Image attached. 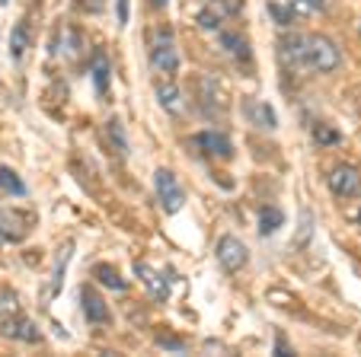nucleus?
<instances>
[{"label":"nucleus","instance_id":"nucleus-13","mask_svg":"<svg viewBox=\"0 0 361 357\" xmlns=\"http://www.w3.org/2000/svg\"><path fill=\"white\" fill-rule=\"evenodd\" d=\"M221 45H224V51L231 54V58H237V61H246V58H250V42H246L240 32H221Z\"/></svg>","mask_w":361,"mask_h":357},{"label":"nucleus","instance_id":"nucleus-24","mask_svg":"<svg viewBox=\"0 0 361 357\" xmlns=\"http://www.w3.org/2000/svg\"><path fill=\"white\" fill-rule=\"evenodd\" d=\"M314 137L317 144H339L342 134L336 128H329V125H314Z\"/></svg>","mask_w":361,"mask_h":357},{"label":"nucleus","instance_id":"nucleus-31","mask_svg":"<svg viewBox=\"0 0 361 357\" xmlns=\"http://www.w3.org/2000/svg\"><path fill=\"white\" fill-rule=\"evenodd\" d=\"M0 4H7V0H0Z\"/></svg>","mask_w":361,"mask_h":357},{"label":"nucleus","instance_id":"nucleus-7","mask_svg":"<svg viewBox=\"0 0 361 357\" xmlns=\"http://www.w3.org/2000/svg\"><path fill=\"white\" fill-rule=\"evenodd\" d=\"M195 147H202V154L212 156V160H231L233 156L231 137L221 134V131H202V134H195Z\"/></svg>","mask_w":361,"mask_h":357},{"label":"nucleus","instance_id":"nucleus-30","mask_svg":"<svg viewBox=\"0 0 361 357\" xmlns=\"http://www.w3.org/2000/svg\"><path fill=\"white\" fill-rule=\"evenodd\" d=\"M358 223H361V211H358Z\"/></svg>","mask_w":361,"mask_h":357},{"label":"nucleus","instance_id":"nucleus-27","mask_svg":"<svg viewBox=\"0 0 361 357\" xmlns=\"http://www.w3.org/2000/svg\"><path fill=\"white\" fill-rule=\"evenodd\" d=\"M160 344L170 351H183V342H173V338H160Z\"/></svg>","mask_w":361,"mask_h":357},{"label":"nucleus","instance_id":"nucleus-28","mask_svg":"<svg viewBox=\"0 0 361 357\" xmlns=\"http://www.w3.org/2000/svg\"><path fill=\"white\" fill-rule=\"evenodd\" d=\"M221 4H227V10H237V7H240L237 0H221Z\"/></svg>","mask_w":361,"mask_h":357},{"label":"nucleus","instance_id":"nucleus-9","mask_svg":"<svg viewBox=\"0 0 361 357\" xmlns=\"http://www.w3.org/2000/svg\"><path fill=\"white\" fill-rule=\"evenodd\" d=\"M0 335H7V338H13V342H29V344H35L42 338V332H39V325L32 322L29 316H13V319H7V322L0 325Z\"/></svg>","mask_w":361,"mask_h":357},{"label":"nucleus","instance_id":"nucleus-26","mask_svg":"<svg viewBox=\"0 0 361 357\" xmlns=\"http://www.w3.org/2000/svg\"><path fill=\"white\" fill-rule=\"evenodd\" d=\"M118 23H128V0H118Z\"/></svg>","mask_w":361,"mask_h":357},{"label":"nucleus","instance_id":"nucleus-4","mask_svg":"<svg viewBox=\"0 0 361 357\" xmlns=\"http://www.w3.org/2000/svg\"><path fill=\"white\" fill-rule=\"evenodd\" d=\"M218 262L224 271H240L246 262H250V252H246L243 239H237V236H221L218 239Z\"/></svg>","mask_w":361,"mask_h":357},{"label":"nucleus","instance_id":"nucleus-25","mask_svg":"<svg viewBox=\"0 0 361 357\" xmlns=\"http://www.w3.org/2000/svg\"><path fill=\"white\" fill-rule=\"evenodd\" d=\"M269 13H272L275 20L281 23V26H288V23L294 20V13H291V10L285 7V4H279V0H272V4H269Z\"/></svg>","mask_w":361,"mask_h":357},{"label":"nucleus","instance_id":"nucleus-2","mask_svg":"<svg viewBox=\"0 0 361 357\" xmlns=\"http://www.w3.org/2000/svg\"><path fill=\"white\" fill-rule=\"evenodd\" d=\"M150 68L166 77H173L179 70V51H176V42H173L170 29H160L154 45H150Z\"/></svg>","mask_w":361,"mask_h":357},{"label":"nucleus","instance_id":"nucleus-6","mask_svg":"<svg viewBox=\"0 0 361 357\" xmlns=\"http://www.w3.org/2000/svg\"><path fill=\"white\" fill-rule=\"evenodd\" d=\"M329 189L339 198H355L361 192V173L348 163H339V166L329 173Z\"/></svg>","mask_w":361,"mask_h":357},{"label":"nucleus","instance_id":"nucleus-17","mask_svg":"<svg viewBox=\"0 0 361 357\" xmlns=\"http://www.w3.org/2000/svg\"><path fill=\"white\" fill-rule=\"evenodd\" d=\"M23 306H20V296L13 294V290H0V325L7 322V319L20 316Z\"/></svg>","mask_w":361,"mask_h":357},{"label":"nucleus","instance_id":"nucleus-15","mask_svg":"<svg viewBox=\"0 0 361 357\" xmlns=\"http://www.w3.org/2000/svg\"><path fill=\"white\" fill-rule=\"evenodd\" d=\"M71 249H74V243H68L61 252H58V268L51 271V287H48V294H61V284H64V271H68V262H71Z\"/></svg>","mask_w":361,"mask_h":357},{"label":"nucleus","instance_id":"nucleus-18","mask_svg":"<svg viewBox=\"0 0 361 357\" xmlns=\"http://www.w3.org/2000/svg\"><path fill=\"white\" fill-rule=\"evenodd\" d=\"M26 48H29V29H26V23H16L13 32H10V54L20 61L23 54H26Z\"/></svg>","mask_w":361,"mask_h":357},{"label":"nucleus","instance_id":"nucleus-1","mask_svg":"<svg viewBox=\"0 0 361 357\" xmlns=\"http://www.w3.org/2000/svg\"><path fill=\"white\" fill-rule=\"evenodd\" d=\"M281 51L291 64L298 68H310L317 74H329L342 64V54H339V45L326 35L314 32V35H288L281 42Z\"/></svg>","mask_w":361,"mask_h":357},{"label":"nucleus","instance_id":"nucleus-22","mask_svg":"<svg viewBox=\"0 0 361 357\" xmlns=\"http://www.w3.org/2000/svg\"><path fill=\"white\" fill-rule=\"evenodd\" d=\"M96 277H99V284H106V287H112V290H125L128 284H125V277L118 275L112 265H99L96 268Z\"/></svg>","mask_w":361,"mask_h":357},{"label":"nucleus","instance_id":"nucleus-5","mask_svg":"<svg viewBox=\"0 0 361 357\" xmlns=\"http://www.w3.org/2000/svg\"><path fill=\"white\" fill-rule=\"evenodd\" d=\"M32 230V217L13 208H0V239L7 243H20L23 236Z\"/></svg>","mask_w":361,"mask_h":357},{"label":"nucleus","instance_id":"nucleus-14","mask_svg":"<svg viewBox=\"0 0 361 357\" xmlns=\"http://www.w3.org/2000/svg\"><path fill=\"white\" fill-rule=\"evenodd\" d=\"M90 74H93L96 89H99V93H109V80H112V77H109V61H106V54H102V51H96Z\"/></svg>","mask_w":361,"mask_h":357},{"label":"nucleus","instance_id":"nucleus-16","mask_svg":"<svg viewBox=\"0 0 361 357\" xmlns=\"http://www.w3.org/2000/svg\"><path fill=\"white\" fill-rule=\"evenodd\" d=\"M106 137H109L112 150H116L118 156H125V154H128V137H125V125L118 122V118H112V122L106 125Z\"/></svg>","mask_w":361,"mask_h":357},{"label":"nucleus","instance_id":"nucleus-19","mask_svg":"<svg viewBox=\"0 0 361 357\" xmlns=\"http://www.w3.org/2000/svg\"><path fill=\"white\" fill-rule=\"evenodd\" d=\"M281 223H285V214H281V211H275V208H262L259 211V233L262 236H272Z\"/></svg>","mask_w":361,"mask_h":357},{"label":"nucleus","instance_id":"nucleus-29","mask_svg":"<svg viewBox=\"0 0 361 357\" xmlns=\"http://www.w3.org/2000/svg\"><path fill=\"white\" fill-rule=\"evenodd\" d=\"M150 4H154L157 10H164V7H166V0H150Z\"/></svg>","mask_w":361,"mask_h":357},{"label":"nucleus","instance_id":"nucleus-11","mask_svg":"<svg viewBox=\"0 0 361 357\" xmlns=\"http://www.w3.org/2000/svg\"><path fill=\"white\" fill-rule=\"evenodd\" d=\"M243 112H246V118H250L252 125H256V128H266V131H272L275 125V112H272V106H269V102H259V99H246L243 102Z\"/></svg>","mask_w":361,"mask_h":357},{"label":"nucleus","instance_id":"nucleus-20","mask_svg":"<svg viewBox=\"0 0 361 357\" xmlns=\"http://www.w3.org/2000/svg\"><path fill=\"white\" fill-rule=\"evenodd\" d=\"M285 7L294 16H310V13H320L326 7V0H285Z\"/></svg>","mask_w":361,"mask_h":357},{"label":"nucleus","instance_id":"nucleus-10","mask_svg":"<svg viewBox=\"0 0 361 357\" xmlns=\"http://www.w3.org/2000/svg\"><path fill=\"white\" fill-rule=\"evenodd\" d=\"M80 300H83V316H87V322L93 325H102V322H112V313L109 306H106V300H102L99 294H96L93 287H83L80 290Z\"/></svg>","mask_w":361,"mask_h":357},{"label":"nucleus","instance_id":"nucleus-12","mask_svg":"<svg viewBox=\"0 0 361 357\" xmlns=\"http://www.w3.org/2000/svg\"><path fill=\"white\" fill-rule=\"evenodd\" d=\"M157 102L170 115H179L183 112V89L176 83H157Z\"/></svg>","mask_w":361,"mask_h":357},{"label":"nucleus","instance_id":"nucleus-3","mask_svg":"<svg viewBox=\"0 0 361 357\" xmlns=\"http://www.w3.org/2000/svg\"><path fill=\"white\" fill-rule=\"evenodd\" d=\"M154 189H157V201L166 214H179V211H183L185 192L170 169H157V173H154Z\"/></svg>","mask_w":361,"mask_h":357},{"label":"nucleus","instance_id":"nucleus-21","mask_svg":"<svg viewBox=\"0 0 361 357\" xmlns=\"http://www.w3.org/2000/svg\"><path fill=\"white\" fill-rule=\"evenodd\" d=\"M0 189L7 192V195H26V185H23V179L13 173V169H4V166H0Z\"/></svg>","mask_w":361,"mask_h":357},{"label":"nucleus","instance_id":"nucleus-23","mask_svg":"<svg viewBox=\"0 0 361 357\" xmlns=\"http://www.w3.org/2000/svg\"><path fill=\"white\" fill-rule=\"evenodd\" d=\"M198 26H202L204 32H218L221 29V13L218 10H202V13H198Z\"/></svg>","mask_w":361,"mask_h":357},{"label":"nucleus","instance_id":"nucleus-8","mask_svg":"<svg viewBox=\"0 0 361 357\" xmlns=\"http://www.w3.org/2000/svg\"><path fill=\"white\" fill-rule=\"evenodd\" d=\"M135 275L141 277V284L147 287V294L154 296V300H160V303H164L166 296H170V281H166V277L160 275V271L154 268V265L137 262V265H135Z\"/></svg>","mask_w":361,"mask_h":357}]
</instances>
